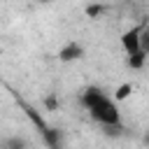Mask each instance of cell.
Returning <instances> with one entry per match:
<instances>
[{
  "label": "cell",
  "instance_id": "obj_10",
  "mask_svg": "<svg viewBox=\"0 0 149 149\" xmlns=\"http://www.w3.org/2000/svg\"><path fill=\"white\" fill-rule=\"evenodd\" d=\"M44 107H47L49 112H56V109L61 107V100L56 98V93H49V95L44 98Z\"/></svg>",
  "mask_w": 149,
  "mask_h": 149
},
{
  "label": "cell",
  "instance_id": "obj_8",
  "mask_svg": "<svg viewBox=\"0 0 149 149\" xmlns=\"http://www.w3.org/2000/svg\"><path fill=\"white\" fill-rule=\"evenodd\" d=\"M140 44H142V51L149 56V16L142 19V37H140Z\"/></svg>",
  "mask_w": 149,
  "mask_h": 149
},
{
  "label": "cell",
  "instance_id": "obj_5",
  "mask_svg": "<svg viewBox=\"0 0 149 149\" xmlns=\"http://www.w3.org/2000/svg\"><path fill=\"white\" fill-rule=\"evenodd\" d=\"M0 149H28V140L21 137V135H9L2 140Z\"/></svg>",
  "mask_w": 149,
  "mask_h": 149
},
{
  "label": "cell",
  "instance_id": "obj_7",
  "mask_svg": "<svg viewBox=\"0 0 149 149\" xmlns=\"http://www.w3.org/2000/svg\"><path fill=\"white\" fill-rule=\"evenodd\" d=\"M130 93H133V84L130 81H123V84H119L116 88H114V102H123L126 98H130Z\"/></svg>",
  "mask_w": 149,
  "mask_h": 149
},
{
  "label": "cell",
  "instance_id": "obj_2",
  "mask_svg": "<svg viewBox=\"0 0 149 149\" xmlns=\"http://www.w3.org/2000/svg\"><path fill=\"white\" fill-rule=\"evenodd\" d=\"M19 105L23 107V112H26V116L33 121V126L40 130V135H42V140H44V144L49 147V149H63V133L58 130V128H54V126H49L30 105H26L23 100H19Z\"/></svg>",
  "mask_w": 149,
  "mask_h": 149
},
{
  "label": "cell",
  "instance_id": "obj_4",
  "mask_svg": "<svg viewBox=\"0 0 149 149\" xmlns=\"http://www.w3.org/2000/svg\"><path fill=\"white\" fill-rule=\"evenodd\" d=\"M84 54H86L84 44H81V42H77V40H70V42H65V44L58 49L56 58H58L61 63H72V61L84 58Z\"/></svg>",
  "mask_w": 149,
  "mask_h": 149
},
{
  "label": "cell",
  "instance_id": "obj_1",
  "mask_svg": "<svg viewBox=\"0 0 149 149\" xmlns=\"http://www.w3.org/2000/svg\"><path fill=\"white\" fill-rule=\"evenodd\" d=\"M84 109L88 112V116L100 123L102 128H123L121 123V112L114 102V98H109L100 86H86L79 95Z\"/></svg>",
  "mask_w": 149,
  "mask_h": 149
},
{
  "label": "cell",
  "instance_id": "obj_9",
  "mask_svg": "<svg viewBox=\"0 0 149 149\" xmlns=\"http://www.w3.org/2000/svg\"><path fill=\"white\" fill-rule=\"evenodd\" d=\"M107 12V5H86L84 7V14L88 16V19H98L100 14H105Z\"/></svg>",
  "mask_w": 149,
  "mask_h": 149
},
{
  "label": "cell",
  "instance_id": "obj_3",
  "mask_svg": "<svg viewBox=\"0 0 149 149\" xmlns=\"http://www.w3.org/2000/svg\"><path fill=\"white\" fill-rule=\"evenodd\" d=\"M140 37H142V21H140L137 26H130L128 30H123V33H121V47H123L126 56H133V54L142 51Z\"/></svg>",
  "mask_w": 149,
  "mask_h": 149
},
{
  "label": "cell",
  "instance_id": "obj_6",
  "mask_svg": "<svg viewBox=\"0 0 149 149\" xmlns=\"http://www.w3.org/2000/svg\"><path fill=\"white\" fill-rule=\"evenodd\" d=\"M147 61H149V56H147L144 51H137V54H133V56H126V65H128L130 70H142V68L147 65Z\"/></svg>",
  "mask_w": 149,
  "mask_h": 149
}]
</instances>
